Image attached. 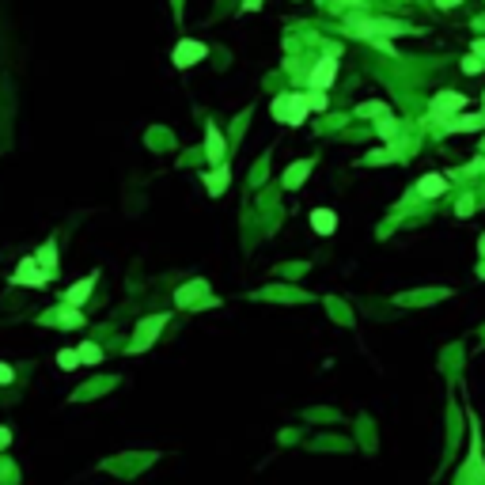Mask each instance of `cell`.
<instances>
[{"label": "cell", "mask_w": 485, "mask_h": 485, "mask_svg": "<svg viewBox=\"0 0 485 485\" xmlns=\"http://www.w3.org/2000/svg\"><path fill=\"white\" fill-rule=\"evenodd\" d=\"M80 360H84V364H99L103 360V349L95 342H84V345H80Z\"/></svg>", "instance_id": "603a6c76"}, {"label": "cell", "mask_w": 485, "mask_h": 485, "mask_svg": "<svg viewBox=\"0 0 485 485\" xmlns=\"http://www.w3.org/2000/svg\"><path fill=\"white\" fill-rule=\"evenodd\" d=\"M357 114H360V118H387L391 110H387V103H360Z\"/></svg>", "instance_id": "44dd1931"}, {"label": "cell", "mask_w": 485, "mask_h": 485, "mask_svg": "<svg viewBox=\"0 0 485 485\" xmlns=\"http://www.w3.org/2000/svg\"><path fill=\"white\" fill-rule=\"evenodd\" d=\"M58 364H61L64 371H76L84 360H80V349H61V353H58Z\"/></svg>", "instance_id": "7402d4cb"}, {"label": "cell", "mask_w": 485, "mask_h": 485, "mask_svg": "<svg viewBox=\"0 0 485 485\" xmlns=\"http://www.w3.org/2000/svg\"><path fill=\"white\" fill-rule=\"evenodd\" d=\"M262 8V0H242V12H258Z\"/></svg>", "instance_id": "1f68e13d"}, {"label": "cell", "mask_w": 485, "mask_h": 485, "mask_svg": "<svg viewBox=\"0 0 485 485\" xmlns=\"http://www.w3.org/2000/svg\"><path fill=\"white\" fill-rule=\"evenodd\" d=\"M443 190H448V179H443V175H425V179L417 182V193H421V197H440Z\"/></svg>", "instance_id": "2e32d148"}, {"label": "cell", "mask_w": 485, "mask_h": 485, "mask_svg": "<svg viewBox=\"0 0 485 485\" xmlns=\"http://www.w3.org/2000/svg\"><path fill=\"white\" fill-rule=\"evenodd\" d=\"M474 213V197H463L459 201V216H470Z\"/></svg>", "instance_id": "83f0119b"}, {"label": "cell", "mask_w": 485, "mask_h": 485, "mask_svg": "<svg viewBox=\"0 0 485 485\" xmlns=\"http://www.w3.org/2000/svg\"><path fill=\"white\" fill-rule=\"evenodd\" d=\"M118 379H99V383H91V387H80L76 394H72V402H84V398H95V394H103V391H110Z\"/></svg>", "instance_id": "ac0fdd59"}, {"label": "cell", "mask_w": 485, "mask_h": 485, "mask_svg": "<svg viewBox=\"0 0 485 485\" xmlns=\"http://www.w3.org/2000/svg\"><path fill=\"white\" fill-rule=\"evenodd\" d=\"M167 326V315H148L144 322H136V330H133V337H129V349L125 353H144V349H152V342L159 337V330Z\"/></svg>", "instance_id": "277c9868"}, {"label": "cell", "mask_w": 485, "mask_h": 485, "mask_svg": "<svg viewBox=\"0 0 485 485\" xmlns=\"http://www.w3.org/2000/svg\"><path fill=\"white\" fill-rule=\"evenodd\" d=\"M342 4H349V8H357V4H360V0H342Z\"/></svg>", "instance_id": "836d02e7"}, {"label": "cell", "mask_w": 485, "mask_h": 485, "mask_svg": "<svg viewBox=\"0 0 485 485\" xmlns=\"http://www.w3.org/2000/svg\"><path fill=\"white\" fill-rule=\"evenodd\" d=\"M311 159H303V164H292V167H288V171H285V186H292V190H296V186H303V179H307V175H311Z\"/></svg>", "instance_id": "e0dca14e"}, {"label": "cell", "mask_w": 485, "mask_h": 485, "mask_svg": "<svg viewBox=\"0 0 485 485\" xmlns=\"http://www.w3.org/2000/svg\"><path fill=\"white\" fill-rule=\"evenodd\" d=\"M334 76H337V50L330 46L326 58L315 61V69H311V76H307V84H311V91H326V87L334 84Z\"/></svg>", "instance_id": "5b68a950"}, {"label": "cell", "mask_w": 485, "mask_h": 485, "mask_svg": "<svg viewBox=\"0 0 485 485\" xmlns=\"http://www.w3.org/2000/svg\"><path fill=\"white\" fill-rule=\"evenodd\" d=\"M322 448H334L337 451V448H349V443H342L337 436H326V440H322Z\"/></svg>", "instance_id": "f546056e"}, {"label": "cell", "mask_w": 485, "mask_h": 485, "mask_svg": "<svg viewBox=\"0 0 485 485\" xmlns=\"http://www.w3.org/2000/svg\"><path fill=\"white\" fill-rule=\"evenodd\" d=\"M345 30L349 35H357V38H368V42H383V38H391V35H409V23H402V19H383V15H345Z\"/></svg>", "instance_id": "6da1fadb"}, {"label": "cell", "mask_w": 485, "mask_h": 485, "mask_svg": "<svg viewBox=\"0 0 485 485\" xmlns=\"http://www.w3.org/2000/svg\"><path fill=\"white\" fill-rule=\"evenodd\" d=\"M38 265H42V270L53 277V270H58V247H53V242H46V250L38 254Z\"/></svg>", "instance_id": "ffe728a7"}, {"label": "cell", "mask_w": 485, "mask_h": 485, "mask_svg": "<svg viewBox=\"0 0 485 485\" xmlns=\"http://www.w3.org/2000/svg\"><path fill=\"white\" fill-rule=\"evenodd\" d=\"M307 107H311V110H326V95L311 91V95H307Z\"/></svg>", "instance_id": "484cf974"}, {"label": "cell", "mask_w": 485, "mask_h": 485, "mask_svg": "<svg viewBox=\"0 0 485 485\" xmlns=\"http://www.w3.org/2000/svg\"><path fill=\"white\" fill-rule=\"evenodd\" d=\"M470 53H478V58L485 61V38H474V46H470Z\"/></svg>", "instance_id": "4dcf8cb0"}, {"label": "cell", "mask_w": 485, "mask_h": 485, "mask_svg": "<svg viewBox=\"0 0 485 485\" xmlns=\"http://www.w3.org/2000/svg\"><path fill=\"white\" fill-rule=\"evenodd\" d=\"M95 281H99V273H87V277H84V281H80V285H72V288H69V292H64V296H61V303H64V307H80V303H84V300H87V296H91V288H95Z\"/></svg>", "instance_id": "7c38bea8"}, {"label": "cell", "mask_w": 485, "mask_h": 485, "mask_svg": "<svg viewBox=\"0 0 485 485\" xmlns=\"http://www.w3.org/2000/svg\"><path fill=\"white\" fill-rule=\"evenodd\" d=\"M482 254H485V239H482Z\"/></svg>", "instance_id": "d590c367"}, {"label": "cell", "mask_w": 485, "mask_h": 485, "mask_svg": "<svg viewBox=\"0 0 485 485\" xmlns=\"http://www.w3.org/2000/svg\"><path fill=\"white\" fill-rule=\"evenodd\" d=\"M224 152H228V144H224L220 129H216L213 121H209V125H205V156H209V164L220 167V164H224Z\"/></svg>", "instance_id": "30bf717a"}, {"label": "cell", "mask_w": 485, "mask_h": 485, "mask_svg": "<svg viewBox=\"0 0 485 485\" xmlns=\"http://www.w3.org/2000/svg\"><path fill=\"white\" fill-rule=\"evenodd\" d=\"M8 443H12V428H8V425H0V451H4Z\"/></svg>", "instance_id": "f1b7e54d"}, {"label": "cell", "mask_w": 485, "mask_h": 485, "mask_svg": "<svg viewBox=\"0 0 485 485\" xmlns=\"http://www.w3.org/2000/svg\"><path fill=\"white\" fill-rule=\"evenodd\" d=\"M443 296H448V288H440V292H414V296H398L394 303L409 307V303H425V300H443Z\"/></svg>", "instance_id": "d6986e66"}, {"label": "cell", "mask_w": 485, "mask_h": 485, "mask_svg": "<svg viewBox=\"0 0 485 485\" xmlns=\"http://www.w3.org/2000/svg\"><path fill=\"white\" fill-rule=\"evenodd\" d=\"M319 4H326V0H319Z\"/></svg>", "instance_id": "8d00e7d4"}, {"label": "cell", "mask_w": 485, "mask_h": 485, "mask_svg": "<svg viewBox=\"0 0 485 485\" xmlns=\"http://www.w3.org/2000/svg\"><path fill=\"white\" fill-rule=\"evenodd\" d=\"M443 133H478V129H485V114H459V118H448L440 121Z\"/></svg>", "instance_id": "9c48e42d"}, {"label": "cell", "mask_w": 485, "mask_h": 485, "mask_svg": "<svg viewBox=\"0 0 485 485\" xmlns=\"http://www.w3.org/2000/svg\"><path fill=\"white\" fill-rule=\"evenodd\" d=\"M428 107H432V118L448 121V114H455V110L466 107V99H463V95H455V91H440V95H432Z\"/></svg>", "instance_id": "ba28073f"}, {"label": "cell", "mask_w": 485, "mask_h": 485, "mask_svg": "<svg viewBox=\"0 0 485 485\" xmlns=\"http://www.w3.org/2000/svg\"><path fill=\"white\" fill-rule=\"evenodd\" d=\"M201 182H205V190L213 193V197H220V193L228 190V182H231V171H228V164H220V167H216L213 175H205V179H201Z\"/></svg>", "instance_id": "4fadbf2b"}, {"label": "cell", "mask_w": 485, "mask_h": 485, "mask_svg": "<svg viewBox=\"0 0 485 485\" xmlns=\"http://www.w3.org/2000/svg\"><path fill=\"white\" fill-rule=\"evenodd\" d=\"M307 110H311L307 107V95H300V91H288L281 99H273V118L285 121V125H303Z\"/></svg>", "instance_id": "3957f363"}, {"label": "cell", "mask_w": 485, "mask_h": 485, "mask_svg": "<svg viewBox=\"0 0 485 485\" xmlns=\"http://www.w3.org/2000/svg\"><path fill=\"white\" fill-rule=\"evenodd\" d=\"M156 459H159V451H125V455L103 459L99 470L103 474H114V478H136V474H144Z\"/></svg>", "instance_id": "7a4b0ae2"}, {"label": "cell", "mask_w": 485, "mask_h": 485, "mask_svg": "<svg viewBox=\"0 0 485 485\" xmlns=\"http://www.w3.org/2000/svg\"><path fill=\"white\" fill-rule=\"evenodd\" d=\"M205 53H209V46H205V42H197V38H182V42L175 46L171 61H175V69H190V64L205 61Z\"/></svg>", "instance_id": "52a82bcc"}, {"label": "cell", "mask_w": 485, "mask_h": 485, "mask_svg": "<svg viewBox=\"0 0 485 485\" xmlns=\"http://www.w3.org/2000/svg\"><path fill=\"white\" fill-rule=\"evenodd\" d=\"M46 281H50V273L38 265V258H23L19 270L12 273V285H27V288H46Z\"/></svg>", "instance_id": "8992f818"}, {"label": "cell", "mask_w": 485, "mask_h": 485, "mask_svg": "<svg viewBox=\"0 0 485 485\" xmlns=\"http://www.w3.org/2000/svg\"><path fill=\"white\" fill-rule=\"evenodd\" d=\"M482 69H485V61L478 58V53H470V58L463 61V72H470V76H474V72H482Z\"/></svg>", "instance_id": "d4e9b609"}, {"label": "cell", "mask_w": 485, "mask_h": 485, "mask_svg": "<svg viewBox=\"0 0 485 485\" xmlns=\"http://www.w3.org/2000/svg\"><path fill=\"white\" fill-rule=\"evenodd\" d=\"M436 4H440V8H455L459 0H436Z\"/></svg>", "instance_id": "d6a6232c"}, {"label": "cell", "mask_w": 485, "mask_h": 485, "mask_svg": "<svg viewBox=\"0 0 485 485\" xmlns=\"http://www.w3.org/2000/svg\"><path fill=\"white\" fill-rule=\"evenodd\" d=\"M394 133H398V125H394V118H391V114H387L383 121H379V136H387V141H391V136H394Z\"/></svg>", "instance_id": "cb8c5ba5"}, {"label": "cell", "mask_w": 485, "mask_h": 485, "mask_svg": "<svg viewBox=\"0 0 485 485\" xmlns=\"http://www.w3.org/2000/svg\"><path fill=\"white\" fill-rule=\"evenodd\" d=\"M38 322H53V326H64V330H72V326H84V315H80V307H64V303H61V311H50V315H42Z\"/></svg>", "instance_id": "8fae6325"}, {"label": "cell", "mask_w": 485, "mask_h": 485, "mask_svg": "<svg viewBox=\"0 0 485 485\" xmlns=\"http://www.w3.org/2000/svg\"><path fill=\"white\" fill-rule=\"evenodd\" d=\"M175 4H179V0H175Z\"/></svg>", "instance_id": "74e56055"}, {"label": "cell", "mask_w": 485, "mask_h": 485, "mask_svg": "<svg viewBox=\"0 0 485 485\" xmlns=\"http://www.w3.org/2000/svg\"><path fill=\"white\" fill-rule=\"evenodd\" d=\"M478 277H485V262H482V265H478Z\"/></svg>", "instance_id": "e575fe53"}, {"label": "cell", "mask_w": 485, "mask_h": 485, "mask_svg": "<svg viewBox=\"0 0 485 485\" xmlns=\"http://www.w3.org/2000/svg\"><path fill=\"white\" fill-rule=\"evenodd\" d=\"M205 292H209L205 281H190V285H182L179 292H175V303H179V307H193V300H201Z\"/></svg>", "instance_id": "5bb4252c"}, {"label": "cell", "mask_w": 485, "mask_h": 485, "mask_svg": "<svg viewBox=\"0 0 485 485\" xmlns=\"http://www.w3.org/2000/svg\"><path fill=\"white\" fill-rule=\"evenodd\" d=\"M311 228L319 231V236H334V228H337V216L330 213V209H315V213H311Z\"/></svg>", "instance_id": "9a60e30c"}, {"label": "cell", "mask_w": 485, "mask_h": 485, "mask_svg": "<svg viewBox=\"0 0 485 485\" xmlns=\"http://www.w3.org/2000/svg\"><path fill=\"white\" fill-rule=\"evenodd\" d=\"M12 379H15V368H12V364H4V360H0V387H4V383H12Z\"/></svg>", "instance_id": "4316f807"}]
</instances>
